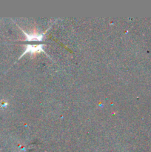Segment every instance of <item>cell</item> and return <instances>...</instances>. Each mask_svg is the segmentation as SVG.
<instances>
[{"label":"cell","mask_w":151,"mask_h":152,"mask_svg":"<svg viewBox=\"0 0 151 152\" xmlns=\"http://www.w3.org/2000/svg\"><path fill=\"white\" fill-rule=\"evenodd\" d=\"M26 47V50L24 52L23 54H22L21 57L22 56H24L25 54H26L27 53H38V52H44V50L42 48L43 45H27Z\"/></svg>","instance_id":"6da1fadb"},{"label":"cell","mask_w":151,"mask_h":152,"mask_svg":"<svg viewBox=\"0 0 151 152\" xmlns=\"http://www.w3.org/2000/svg\"><path fill=\"white\" fill-rule=\"evenodd\" d=\"M22 32L25 34L26 37V41H41L44 37V34H28L26 32L22 31Z\"/></svg>","instance_id":"7a4b0ae2"}]
</instances>
